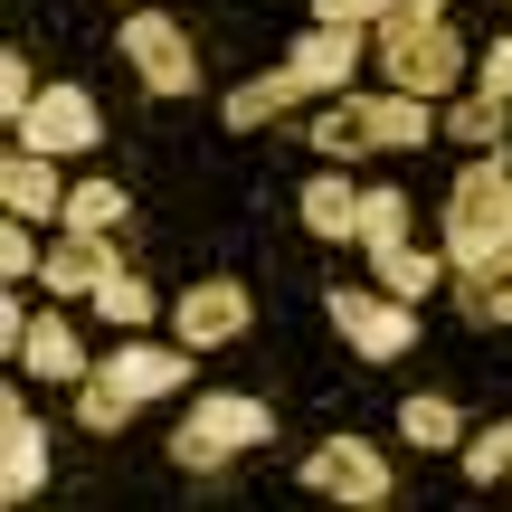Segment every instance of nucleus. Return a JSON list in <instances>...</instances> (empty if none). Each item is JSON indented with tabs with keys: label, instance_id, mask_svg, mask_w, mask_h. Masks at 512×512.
<instances>
[{
	"label": "nucleus",
	"instance_id": "1",
	"mask_svg": "<svg viewBox=\"0 0 512 512\" xmlns=\"http://www.w3.org/2000/svg\"><path fill=\"white\" fill-rule=\"evenodd\" d=\"M370 48H380V86L418 95V105H456V76L475 67V48L446 19H389V29H370Z\"/></svg>",
	"mask_w": 512,
	"mask_h": 512
},
{
	"label": "nucleus",
	"instance_id": "2",
	"mask_svg": "<svg viewBox=\"0 0 512 512\" xmlns=\"http://www.w3.org/2000/svg\"><path fill=\"white\" fill-rule=\"evenodd\" d=\"M275 437V408L247 399V389H209V399L181 408V427H171V465L181 475H219L228 456H256V446Z\"/></svg>",
	"mask_w": 512,
	"mask_h": 512
},
{
	"label": "nucleus",
	"instance_id": "3",
	"mask_svg": "<svg viewBox=\"0 0 512 512\" xmlns=\"http://www.w3.org/2000/svg\"><path fill=\"white\" fill-rule=\"evenodd\" d=\"M323 313H332V332H342L361 361H408V351H418V304H399V294H380V285H332Z\"/></svg>",
	"mask_w": 512,
	"mask_h": 512
},
{
	"label": "nucleus",
	"instance_id": "4",
	"mask_svg": "<svg viewBox=\"0 0 512 512\" xmlns=\"http://www.w3.org/2000/svg\"><path fill=\"white\" fill-rule=\"evenodd\" d=\"M304 494H323V503H342V512H380L399 484H389V456L370 437H323L304 456Z\"/></svg>",
	"mask_w": 512,
	"mask_h": 512
},
{
	"label": "nucleus",
	"instance_id": "5",
	"mask_svg": "<svg viewBox=\"0 0 512 512\" xmlns=\"http://www.w3.org/2000/svg\"><path fill=\"white\" fill-rule=\"evenodd\" d=\"M124 57H133V76H143L162 105L200 95V57H190V38H181L171 10H124Z\"/></svg>",
	"mask_w": 512,
	"mask_h": 512
},
{
	"label": "nucleus",
	"instance_id": "6",
	"mask_svg": "<svg viewBox=\"0 0 512 512\" xmlns=\"http://www.w3.org/2000/svg\"><path fill=\"white\" fill-rule=\"evenodd\" d=\"M95 143H105V105L86 86H38V105L19 114V152H38V162H67Z\"/></svg>",
	"mask_w": 512,
	"mask_h": 512
},
{
	"label": "nucleus",
	"instance_id": "7",
	"mask_svg": "<svg viewBox=\"0 0 512 512\" xmlns=\"http://www.w3.org/2000/svg\"><path fill=\"white\" fill-rule=\"evenodd\" d=\"M95 380H114L133 408L181 399V389H190V342H152V332H133L124 351H105V361H95Z\"/></svg>",
	"mask_w": 512,
	"mask_h": 512
},
{
	"label": "nucleus",
	"instance_id": "8",
	"mask_svg": "<svg viewBox=\"0 0 512 512\" xmlns=\"http://www.w3.org/2000/svg\"><path fill=\"white\" fill-rule=\"evenodd\" d=\"M361 57H370L361 29H323V19H313V29L285 48V76H294V95L332 105V95H351V67H361Z\"/></svg>",
	"mask_w": 512,
	"mask_h": 512
},
{
	"label": "nucleus",
	"instance_id": "9",
	"mask_svg": "<svg viewBox=\"0 0 512 512\" xmlns=\"http://www.w3.org/2000/svg\"><path fill=\"white\" fill-rule=\"evenodd\" d=\"M114 275H124V247H114V238H76V228H57V238H48V266H38V285H48L57 304H95Z\"/></svg>",
	"mask_w": 512,
	"mask_h": 512
},
{
	"label": "nucleus",
	"instance_id": "10",
	"mask_svg": "<svg viewBox=\"0 0 512 512\" xmlns=\"http://www.w3.org/2000/svg\"><path fill=\"white\" fill-rule=\"evenodd\" d=\"M171 323H181V342H190V351H228V342H238V332L256 323V304H247V285L209 275V285H181Z\"/></svg>",
	"mask_w": 512,
	"mask_h": 512
},
{
	"label": "nucleus",
	"instance_id": "11",
	"mask_svg": "<svg viewBox=\"0 0 512 512\" xmlns=\"http://www.w3.org/2000/svg\"><path fill=\"white\" fill-rule=\"evenodd\" d=\"M38 484H48V427L29 418V399H19V380H10L0 389V494L38 503Z\"/></svg>",
	"mask_w": 512,
	"mask_h": 512
},
{
	"label": "nucleus",
	"instance_id": "12",
	"mask_svg": "<svg viewBox=\"0 0 512 512\" xmlns=\"http://www.w3.org/2000/svg\"><path fill=\"white\" fill-rule=\"evenodd\" d=\"M67 190L76 181H57V162H38V152H19L10 143V162H0V209H10V219H67Z\"/></svg>",
	"mask_w": 512,
	"mask_h": 512
},
{
	"label": "nucleus",
	"instance_id": "13",
	"mask_svg": "<svg viewBox=\"0 0 512 512\" xmlns=\"http://www.w3.org/2000/svg\"><path fill=\"white\" fill-rule=\"evenodd\" d=\"M19 370H29V380H57V389L95 380V361H86V342H76L67 313H38V323H29V342H19Z\"/></svg>",
	"mask_w": 512,
	"mask_h": 512
},
{
	"label": "nucleus",
	"instance_id": "14",
	"mask_svg": "<svg viewBox=\"0 0 512 512\" xmlns=\"http://www.w3.org/2000/svg\"><path fill=\"white\" fill-rule=\"evenodd\" d=\"M294 105H304V95H294V76H285V67H266V76H247V86H228L219 124H228V133H266V124H285Z\"/></svg>",
	"mask_w": 512,
	"mask_h": 512
},
{
	"label": "nucleus",
	"instance_id": "15",
	"mask_svg": "<svg viewBox=\"0 0 512 512\" xmlns=\"http://www.w3.org/2000/svg\"><path fill=\"white\" fill-rule=\"evenodd\" d=\"M399 437L427 446V456H465V408L446 389H418V399H399Z\"/></svg>",
	"mask_w": 512,
	"mask_h": 512
},
{
	"label": "nucleus",
	"instance_id": "16",
	"mask_svg": "<svg viewBox=\"0 0 512 512\" xmlns=\"http://www.w3.org/2000/svg\"><path fill=\"white\" fill-rule=\"evenodd\" d=\"M437 133H446L437 105H418V95H370V143L380 152H418V143H437Z\"/></svg>",
	"mask_w": 512,
	"mask_h": 512
},
{
	"label": "nucleus",
	"instance_id": "17",
	"mask_svg": "<svg viewBox=\"0 0 512 512\" xmlns=\"http://www.w3.org/2000/svg\"><path fill=\"white\" fill-rule=\"evenodd\" d=\"M313 152H323V162H351V152H380L370 143V95H332V105H313Z\"/></svg>",
	"mask_w": 512,
	"mask_h": 512
},
{
	"label": "nucleus",
	"instance_id": "18",
	"mask_svg": "<svg viewBox=\"0 0 512 512\" xmlns=\"http://www.w3.org/2000/svg\"><path fill=\"white\" fill-rule=\"evenodd\" d=\"M304 228L313 238H361V190H351L342 171H313L304 181Z\"/></svg>",
	"mask_w": 512,
	"mask_h": 512
},
{
	"label": "nucleus",
	"instance_id": "19",
	"mask_svg": "<svg viewBox=\"0 0 512 512\" xmlns=\"http://www.w3.org/2000/svg\"><path fill=\"white\" fill-rule=\"evenodd\" d=\"M124 219H133L124 181H76V190H67V219H57V228H76V238H114Z\"/></svg>",
	"mask_w": 512,
	"mask_h": 512
},
{
	"label": "nucleus",
	"instance_id": "20",
	"mask_svg": "<svg viewBox=\"0 0 512 512\" xmlns=\"http://www.w3.org/2000/svg\"><path fill=\"white\" fill-rule=\"evenodd\" d=\"M408 219H418V200H408V190H361V247H370V266L408 247Z\"/></svg>",
	"mask_w": 512,
	"mask_h": 512
},
{
	"label": "nucleus",
	"instance_id": "21",
	"mask_svg": "<svg viewBox=\"0 0 512 512\" xmlns=\"http://www.w3.org/2000/svg\"><path fill=\"white\" fill-rule=\"evenodd\" d=\"M446 133H456L465 152H503V133H512V105L475 86V95H456V105H446Z\"/></svg>",
	"mask_w": 512,
	"mask_h": 512
},
{
	"label": "nucleus",
	"instance_id": "22",
	"mask_svg": "<svg viewBox=\"0 0 512 512\" xmlns=\"http://www.w3.org/2000/svg\"><path fill=\"white\" fill-rule=\"evenodd\" d=\"M446 256H427V247H399V256H380V294H399V304H427V294L446 285Z\"/></svg>",
	"mask_w": 512,
	"mask_h": 512
},
{
	"label": "nucleus",
	"instance_id": "23",
	"mask_svg": "<svg viewBox=\"0 0 512 512\" xmlns=\"http://www.w3.org/2000/svg\"><path fill=\"white\" fill-rule=\"evenodd\" d=\"M95 313H105V323H114V332H152V313H162V294H152V285H143V275H133V266H124V275H114V285H105V294H95Z\"/></svg>",
	"mask_w": 512,
	"mask_h": 512
},
{
	"label": "nucleus",
	"instance_id": "24",
	"mask_svg": "<svg viewBox=\"0 0 512 512\" xmlns=\"http://www.w3.org/2000/svg\"><path fill=\"white\" fill-rule=\"evenodd\" d=\"M76 427H86V437H124V427H133V399L114 380H76Z\"/></svg>",
	"mask_w": 512,
	"mask_h": 512
},
{
	"label": "nucleus",
	"instance_id": "25",
	"mask_svg": "<svg viewBox=\"0 0 512 512\" xmlns=\"http://www.w3.org/2000/svg\"><path fill=\"white\" fill-rule=\"evenodd\" d=\"M38 266H48L38 228L29 219H0V285H38Z\"/></svg>",
	"mask_w": 512,
	"mask_h": 512
},
{
	"label": "nucleus",
	"instance_id": "26",
	"mask_svg": "<svg viewBox=\"0 0 512 512\" xmlns=\"http://www.w3.org/2000/svg\"><path fill=\"white\" fill-rule=\"evenodd\" d=\"M465 484H512V465H503V427H484V437H465Z\"/></svg>",
	"mask_w": 512,
	"mask_h": 512
},
{
	"label": "nucleus",
	"instance_id": "27",
	"mask_svg": "<svg viewBox=\"0 0 512 512\" xmlns=\"http://www.w3.org/2000/svg\"><path fill=\"white\" fill-rule=\"evenodd\" d=\"M313 19H323V29H380V19H389V0H313Z\"/></svg>",
	"mask_w": 512,
	"mask_h": 512
},
{
	"label": "nucleus",
	"instance_id": "28",
	"mask_svg": "<svg viewBox=\"0 0 512 512\" xmlns=\"http://www.w3.org/2000/svg\"><path fill=\"white\" fill-rule=\"evenodd\" d=\"M38 105V76H29V57H0V114H10V133H19V114Z\"/></svg>",
	"mask_w": 512,
	"mask_h": 512
},
{
	"label": "nucleus",
	"instance_id": "29",
	"mask_svg": "<svg viewBox=\"0 0 512 512\" xmlns=\"http://www.w3.org/2000/svg\"><path fill=\"white\" fill-rule=\"evenodd\" d=\"M475 86H484V95H503V105H512V29L494 38V48H475Z\"/></svg>",
	"mask_w": 512,
	"mask_h": 512
},
{
	"label": "nucleus",
	"instance_id": "30",
	"mask_svg": "<svg viewBox=\"0 0 512 512\" xmlns=\"http://www.w3.org/2000/svg\"><path fill=\"white\" fill-rule=\"evenodd\" d=\"M503 323H512V275H503Z\"/></svg>",
	"mask_w": 512,
	"mask_h": 512
},
{
	"label": "nucleus",
	"instance_id": "31",
	"mask_svg": "<svg viewBox=\"0 0 512 512\" xmlns=\"http://www.w3.org/2000/svg\"><path fill=\"white\" fill-rule=\"evenodd\" d=\"M503 465H512V418H503Z\"/></svg>",
	"mask_w": 512,
	"mask_h": 512
},
{
	"label": "nucleus",
	"instance_id": "32",
	"mask_svg": "<svg viewBox=\"0 0 512 512\" xmlns=\"http://www.w3.org/2000/svg\"><path fill=\"white\" fill-rule=\"evenodd\" d=\"M124 10H143V0H124Z\"/></svg>",
	"mask_w": 512,
	"mask_h": 512
}]
</instances>
